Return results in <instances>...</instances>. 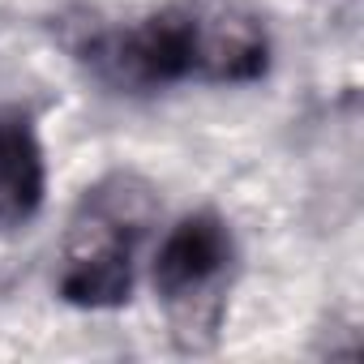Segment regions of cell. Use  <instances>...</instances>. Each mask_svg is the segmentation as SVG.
<instances>
[{"label": "cell", "instance_id": "obj_1", "mask_svg": "<svg viewBox=\"0 0 364 364\" xmlns=\"http://www.w3.org/2000/svg\"><path fill=\"white\" fill-rule=\"evenodd\" d=\"M154 215V198L137 176L95 185L65 236L56 291L73 309H120L133 296V249Z\"/></svg>", "mask_w": 364, "mask_h": 364}, {"label": "cell", "instance_id": "obj_2", "mask_svg": "<svg viewBox=\"0 0 364 364\" xmlns=\"http://www.w3.org/2000/svg\"><path fill=\"white\" fill-rule=\"evenodd\" d=\"M232 266L236 240L215 210H193L163 236L154 257V291L167 309L171 338L185 351L215 347L228 313Z\"/></svg>", "mask_w": 364, "mask_h": 364}, {"label": "cell", "instance_id": "obj_3", "mask_svg": "<svg viewBox=\"0 0 364 364\" xmlns=\"http://www.w3.org/2000/svg\"><path fill=\"white\" fill-rule=\"evenodd\" d=\"M86 65L120 90H154L202 77V9H163L129 31L99 35Z\"/></svg>", "mask_w": 364, "mask_h": 364}, {"label": "cell", "instance_id": "obj_4", "mask_svg": "<svg viewBox=\"0 0 364 364\" xmlns=\"http://www.w3.org/2000/svg\"><path fill=\"white\" fill-rule=\"evenodd\" d=\"M270 65V39L245 9H202V77L257 82Z\"/></svg>", "mask_w": 364, "mask_h": 364}, {"label": "cell", "instance_id": "obj_5", "mask_svg": "<svg viewBox=\"0 0 364 364\" xmlns=\"http://www.w3.org/2000/svg\"><path fill=\"white\" fill-rule=\"evenodd\" d=\"M48 193L43 146L26 116H0V223H26Z\"/></svg>", "mask_w": 364, "mask_h": 364}]
</instances>
